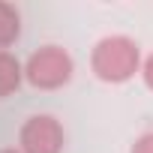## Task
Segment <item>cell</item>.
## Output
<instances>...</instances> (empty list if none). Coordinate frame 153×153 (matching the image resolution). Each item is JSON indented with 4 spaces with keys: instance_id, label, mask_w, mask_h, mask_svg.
<instances>
[{
    "instance_id": "6da1fadb",
    "label": "cell",
    "mask_w": 153,
    "mask_h": 153,
    "mask_svg": "<svg viewBox=\"0 0 153 153\" xmlns=\"http://www.w3.org/2000/svg\"><path fill=\"white\" fill-rule=\"evenodd\" d=\"M141 48L129 36H102L90 51V69L105 84H123L135 72H141Z\"/></svg>"
},
{
    "instance_id": "277c9868",
    "label": "cell",
    "mask_w": 153,
    "mask_h": 153,
    "mask_svg": "<svg viewBox=\"0 0 153 153\" xmlns=\"http://www.w3.org/2000/svg\"><path fill=\"white\" fill-rule=\"evenodd\" d=\"M24 81V66L12 51H0V99L12 96Z\"/></svg>"
},
{
    "instance_id": "ba28073f",
    "label": "cell",
    "mask_w": 153,
    "mask_h": 153,
    "mask_svg": "<svg viewBox=\"0 0 153 153\" xmlns=\"http://www.w3.org/2000/svg\"><path fill=\"white\" fill-rule=\"evenodd\" d=\"M0 153H21V150H18V147H3Z\"/></svg>"
},
{
    "instance_id": "7a4b0ae2",
    "label": "cell",
    "mask_w": 153,
    "mask_h": 153,
    "mask_svg": "<svg viewBox=\"0 0 153 153\" xmlns=\"http://www.w3.org/2000/svg\"><path fill=\"white\" fill-rule=\"evenodd\" d=\"M72 72H75V63L66 48L42 45L24 63V81L36 90H60L63 84H69Z\"/></svg>"
},
{
    "instance_id": "8992f818",
    "label": "cell",
    "mask_w": 153,
    "mask_h": 153,
    "mask_svg": "<svg viewBox=\"0 0 153 153\" xmlns=\"http://www.w3.org/2000/svg\"><path fill=\"white\" fill-rule=\"evenodd\" d=\"M129 153H153V132H144V135H138Z\"/></svg>"
},
{
    "instance_id": "5b68a950",
    "label": "cell",
    "mask_w": 153,
    "mask_h": 153,
    "mask_svg": "<svg viewBox=\"0 0 153 153\" xmlns=\"http://www.w3.org/2000/svg\"><path fill=\"white\" fill-rule=\"evenodd\" d=\"M18 36H21V12L12 3L0 0V51H6Z\"/></svg>"
},
{
    "instance_id": "52a82bcc",
    "label": "cell",
    "mask_w": 153,
    "mask_h": 153,
    "mask_svg": "<svg viewBox=\"0 0 153 153\" xmlns=\"http://www.w3.org/2000/svg\"><path fill=\"white\" fill-rule=\"evenodd\" d=\"M141 78H144V84L153 90V54H150V57L141 63Z\"/></svg>"
},
{
    "instance_id": "3957f363",
    "label": "cell",
    "mask_w": 153,
    "mask_h": 153,
    "mask_svg": "<svg viewBox=\"0 0 153 153\" xmlns=\"http://www.w3.org/2000/svg\"><path fill=\"white\" fill-rule=\"evenodd\" d=\"M66 132L57 117L33 114L18 129V150L21 153H63Z\"/></svg>"
}]
</instances>
